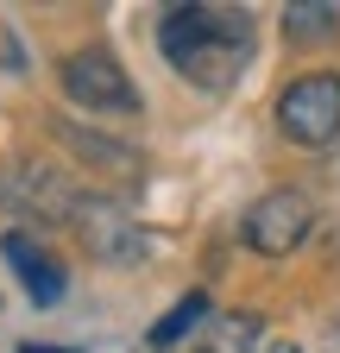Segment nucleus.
Instances as JSON below:
<instances>
[{"label":"nucleus","instance_id":"nucleus-1","mask_svg":"<svg viewBox=\"0 0 340 353\" xmlns=\"http://www.w3.org/2000/svg\"><path fill=\"white\" fill-rule=\"evenodd\" d=\"M158 44L164 57L177 63V76H189L195 88H227L252 51H259V38H252V19L240 7H170L158 19Z\"/></svg>","mask_w":340,"mask_h":353},{"label":"nucleus","instance_id":"nucleus-2","mask_svg":"<svg viewBox=\"0 0 340 353\" xmlns=\"http://www.w3.org/2000/svg\"><path fill=\"white\" fill-rule=\"evenodd\" d=\"M277 126L290 145H334L340 139V76L309 70L277 95Z\"/></svg>","mask_w":340,"mask_h":353},{"label":"nucleus","instance_id":"nucleus-3","mask_svg":"<svg viewBox=\"0 0 340 353\" xmlns=\"http://www.w3.org/2000/svg\"><path fill=\"white\" fill-rule=\"evenodd\" d=\"M309 228H315V202L303 190H271V196H259V202L246 208L240 240L259 259H284V252H296V246L309 240Z\"/></svg>","mask_w":340,"mask_h":353},{"label":"nucleus","instance_id":"nucleus-4","mask_svg":"<svg viewBox=\"0 0 340 353\" xmlns=\"http://www.w3.org/2000/svg\"><path fill=\"white\" fill-rule=\"evenodd\" d=\"M63 95H70L76 108H95V114H133V108H139V88L126 82L120 57L101 51V44L63 57Z\"/></svg>","mask_w":340,"mask_h":353},{"label":"nucleus","instance_id":"nucleus-5","mask_svg":"<svg viewBox=\"0 0 340 353\" xmlns=\"http://www.w3.org/2000/svg\"><path fill=\"white\" fill-rule=\"evenodd\" d=\"M70 228L82 234V246H89L101 265H139V259L151 252V234H145L120 202H107V196H82Z\"/></svg>","mask_w":340,"mask_h":353},{"label":"nucleus","instance_id":"nucleus-6","mask_svg":"<svg viewBox=\"0 0 340 353\" xmlns=\"http://www.w3.org/2000/svg\"><path fill=\"white\" fill-rule=\"evenodd\" d=\"M0 259L19 272V284H25V296L38 303V309H51V303H63V290H70V278H63V265L38 246L32 234H19V228H7L0 234Z\"/></svg>","mask_w":340,"mask_h":353},{"label":"nucleus","instance_id":"nucleus-7","mask_svg":"<svg viewBox=\"0 0 340 353\" xmlns=\"http://www.w3.org/2000/svg\"><path fill=\"white\" fill-rule=\"evenodd\" d=\"M7 202L19 208V214H32V221H76V190L63 183L57 170H45V164H19V176L7 183Z\"/></svg>","mask_w":340,"mask_h":353},{"label":"nucleus","instance_id":"nucleus-8","mask_svg":"<svg viewBox=\"0 0 340 353\" xmlns=\"http://www.w3.org/2000/svg\"><path fill=\"white\" fill-rule=\"evenodd\" d=\"M259 316H246V309H233V316H215L202 328V341H195V353H252L259 347Z\"/></svg>","mask_w":340,"mask_h":353},{"label":"nucleus","instance_id":"nucleus-9","mask_svg":"<svg viewBox=\"0 0 340 353\" xmlns=\"http://www.w3.org/2000/svg\"><path fill=\"white\" fill-rule=\"evenodd\" d=\"M57 132H63V139L82 152V158H89V164H114V170H139V152L133 145H114V139H95V132L89 126H70V120H57Z\"/></svg>","mask_w":340,"mask_h":353},{"label":"nucleus","instance_id":"nucleus-10","mask_svg":"<svg viewBox=\"0 0 340 353\" xmlns=\"http://www.w3.org/2000/svg\"><path fill=\"white\" fill-rule=\"evenodd\" d=\"M195 322H208V296H202V290H189L177 309H170V316H158V328H151V347H170V341H183Z\"/></svg>","mask_w":340,"mask_h":353},{"label":"nucleus","instance_id":"nucleus-11","mask_svg":"<svg viewBox=\"0 0 340 353\" xmlns=\"http://www.w3.org/2000/svg\"><path fill=\"white\" fill-rule=\"evenodd\" d=\"M284 26H290V38H334V32H340V7L296 0V7H284Z\"/></svg>","mask_w":340,"mask_h":353},{"label":"nucleus","instance_id":"nucleus-12","mask_svg":"<svg viewBox=\"0 0 340 353\" xmlns=\"http://www.w3.org/2000/svg\"><path fill=\"white\" fill-rule=\"evenodd\" d=\"M321 353H340V309H334L328 328H321Z\"/></svg>","mask_w":340,"mask_h":353},{"label":"nucleus","instance_id":"nucleus-13","mask_svg":"<svg viewBox=\"0 0 340 353\" xmlns=\"http://www.w3.org/2000/svg\"><path fill=\"white\" fill-rule=\"evenodd\" d=\"M19 353H70V347H19Z\"/></svg>","mask_w":340,"mask_h":353},{"label":"nucleus","instance_id":"nucleus-14","mask_svg":"<svg viewBox=\"0 0 340 353\" xmlns=\"http://www.w3.org/2000/svg\"><path fill=\"white\" fill-rule=\"evenodd\" d=\"M271 353H303V347H290V341H277V347H271Z\"/></svg>","mask_w":340,"mask_h":353}]
</instances>
